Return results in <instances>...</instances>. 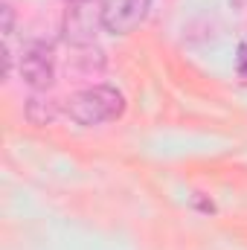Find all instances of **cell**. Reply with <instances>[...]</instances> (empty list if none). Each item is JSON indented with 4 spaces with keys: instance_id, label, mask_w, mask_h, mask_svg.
<instances>
[{
    "instance_id": "obj_4",
    "label": "cell",
    "mask_w": 247,
    "mask_h": 250,
    "mask_svg": "<svg viewBox=\"0 0 247 250\" xmlns=\"http://www.w3.org/2000/svg\"><path fill=\"white\" fill-rule=\"evenodd\" d=\"M12 26H15V12H12L9 3H3V35L6 38L12 35Z\"/></svg>"
},
{
    "instance_id": "obj_3",
    "label": "cell",
    "mask_w": 247,
    "mask_h": 250,
    "mask_svg": "<svg viewBox=\"0 0 247 250\" xmlns=\"http://www.w3.org/2000/svg\"><path fill=\"white\" fill-rule=\"evenodd\" d=\"M21 76L29 87L35 90H44L53 84V76H56V64H53V50L41 41L29 44L21 56Z\"/></svg>"
},
{
    "instance_id": "obj_2",
    "label": "cell",
    "mask_w": 247,
    "mask_h": 250,
    "mask_svg": "<svg viewBox=\"0 0 247 250\" xmlns=\"http://www.w3.org/2000/svg\"><path fill=\"white\" fill-rule=\"evenodd\" d=\"M151 9V0H105L102 3V29L111 35H128L134 32Z\"/></svg>"
},
{
    "instance_id": "obj_1",
    "label": "cell",
    "mask_w": 247,
    "mask_h": 250,
    "mask_svg": "<svg viewBox=\"0 0 247 250\" xmlns=\"http://www.w3.org/2000/svg\"><path fill=\"white\" fill-rule=\"evenodd\" d=\"M70 117L79 125H102L123 117L125 111V96L111 87V84H93L82 93H76L67 105Z\"/></svg>"
},
{
    "instance_id": "obj_5",
    "label": "cell",
    "mask_w": 247,
    "mask_h": 250,
    "mask_svg": "<svg viewBox=\"0 0 247 250\" xmlns=\"http://www.w3.org/2000/svg\"><path fill=\"white\" fill-rule=\"evenodd\" d=\"M236 70H239V76L247 79V41L239 47V56H236Z\"/></svg>"
}]
</instances>
